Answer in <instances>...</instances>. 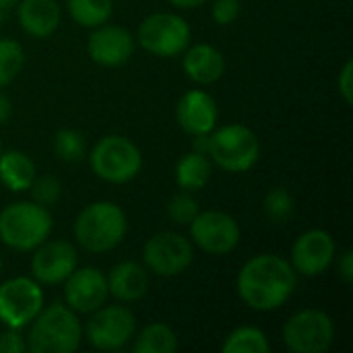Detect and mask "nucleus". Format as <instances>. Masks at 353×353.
Listing matches in <instances>:
<instances>
[{"instance_id": "20", "label": "nucleus", "mask_w": 353, "mask_h": 353, "mask_svg": "<svg viewBox=\"0 0 353 353\" xmlns=\"http://www.w3.org/2000/svg\"><path fill=\"white\" fill-rule=\"evenodd\" d=\"M108 290L118 302H139L149 290L147 269L134 261L118 263L108 275Z\"/></svg>"}, {"instance_id": "28", "label": "nucleus", "mask_w": 353, "mask_h": 353, "mask_svg": "<svg viewBox=\"0 0 353 353\" xmlns=\"http://www.w3.org/2000/svg\"><path fill=\"white\" fill-rule=\"evenodd\" d=\"M85 137L74 128H62L54 134V153L66 163H77L85 157Z\"/></svg>"}, {"instance_id": "14", "label": "nucleus", "mask_w": 353, "mask_h": 353, "mask_svg": "<svg viewBox=\"0 0 353 353\" xmlns=\"http://www.w3.org/2000/svg\"><path fill=\"white\" fill-rule=\"evenodd\" d=\"M110 298L108 277L95 267L74 269L64 279V304L77 314H91Z\"/></svg>"}, {"instance_id": "37", "label": "nucleus", "mask_w": 353, "mask_h": 353, "mask_svg": "<svg viewBox=\"0 0 353 353\" xmlns=\"http://www.w3.org/2000/svg\"><path fill=\"white\" fill-rule=\"evenodd\" d=\"M17 2H19V0H0V25L4 23L8 10H10L12 6H17Z\"/></svg>"}, {"instance_id": "23", "label": "nucleus", "mask_w": 353, "mask_h": 353, "mask_svg": "<svg viewBox=\"0 0 353 353\" xmlns=\"http://www.w3.org/2000/svg\"><path fill=\"white\" fill-rule=\"evenodd\" d=\"M178 350V337L172 327L163 323L147 325L134 339V353H174Z\"/></svg>"}, {"instance_id": "17", "label": "nucleus", "mask_w": 353, "mask_h": 353, "mask_svg": "<svg viewBox=\"0 0 353 353\" xmlns=\"http://www.w3.org/2000/svg\"><path fill=\"white\" fill-rule=\"evenodd\" d=\"M176 118L184 132L192 137L209 134L217 126L219 110H217L215 99L207 91L190 89L180 97L176 105Z\"/></svg>"}, {"instance_id": "39", "label": "nucleus", "mask_w": 353, "mask_h": 353, "mask_svg": "<svg viewBox=\"0 0 353 353\" xmlns=\"http://www.w3.org/2000/svg\"><path fill=\"white\" fill-rule=\"evenodd\" d=\"M0 151H2V141H0Z\"/></svg>"}, {"instance_id": "3", "label": "nucleus", "mask_w": 353, "mask_h": 353, "mask_svg": "<svg viewBox=\"0 0 353 353\" xmlns=\"http://www.w3.org/2000/svg\"><path fill=\"white\" fill-rule=\"evenodd\" d=\"M128 232V219L122 207L112 201L87 205L74 219V238L91 254L114 250Z\"/></svg>"}, {"instance_id": "7", "label": "nucleus", "mask_w": 353, "mask_h": 353, "mask_svg": "<svg viewBox=\"0 0 353 353\" xmlns=\"http://www.w3.org/2000/svg\"><path fill=\"white\" fill-rule=\"evenodd\" d=\"M139 43L145 52L172 58L190 46V25L174 12H153L139 25Z\"/></svg>"}, {"instance_id": "25", "label": "nucleus", "mask_w": 353, "mask_h": 353, "mask_svg": "<svg viewBox=\"0 0 353 353\" xmlns=\"http://www.w3.org/2000/svg\"><path fill=\"white\" fill-rule=\"evenodd\" d=\"M269 350L271 345L267 335L256 327L234 329L221 345L223 353H267Z\"/></svg>"}, {"instance_id": "16", "label": "nucleus", "mask_w": 353, "mask_h": 353, "mask_svg": "<svg viewBox=\"0 0 353 353\" xmlns=\"http://www.w3.org/2000/svg\"><path fill=\"white\" fill-rule=\"evenodd\" d=\"M87 52L91 60L105 68L122 66L130 60L134 52V37L118 25H99L93 29L87 41Z\"/></svg>"}, {"instance_id": "22", "label": "nucleus", "mask_w": 353, "mask_h": 353, "mask_svg": "<svg viewBox=\"0 0 353 353\" xmlns=\"http://www.w3.org/2000/svg\"><path fill=\"white\" fill-rule=\"evenodd\" d=\"M211 174H213V165L209 157L205 153L192 151L180 157L176 165V184L182 190L196 192L207 186V182L211 180Z\"/></svg>"}, {"instance_id": "24", "label": "nucleus", "mask_w": 353, "mask_h": 353, "mask_svg": "<svg viewBox=\"0 0 353 353\" xmlns=\"http://www.w3.org/2000/svg\"><path fill=\"white\" fill-rule=\"evenodd\" d=\"M68 14L74 23L87 29H95L112 17L114 0H66Z\"/></svg>"}, {"instance_id": "8", "label": "nucleus", "mask_w": 353, "mask_h": 353, "mask_svg": "<svg viewBox=\"0 0 353 353\" xmlns=\"http://www.w3.org/2000/svg\"><path fill=\"white\" fill-rule=\"evenodd\" d=\"M335 341L333 319L316 308L300 310L283 327V343L294 353H325Z\"/></svg>"}, {"instance_id": "26", "label": "nucleus", "mask_w": 353, "mask_h": 353, "mask_svg": "<svg viewBox=\"0 0 353 353\" xmlns=\"http://www.w3.org/2000/svg\"><path fill=\"white\" fill-rule=\"evenodd\" d=\"M263 211H265V217L271 223H275V225L288 223L294 217L296 199L292 196V192L288 188L275 186V188H271L265 194V199H263Z\"/></svg>"}, {"instance_id": "33", "label": "nucleus", "mask_w": 353, "mask_h": 353, "mask_svg": "<svg viewBox=\"0 0 353 353\" xmlns=\"http://www.w3.org/2000/svg\"><path fill=\"white\" fill-rule=\"evenodd\" d=\"M337 89H339V93H341L343 101H345L347 105H352L353 103V62L352 60H347V62L343 64V68H341V72H339V79H337Z\"/></svg>"}, {"instance_id": "32", "label": "nucleus", "mask_w": 353, "mask_h": 353, "mask_svg": "<svg viewBox=\"0 0 353 353\" xmlns=\"http://www.w3.org/2000/svg\"><path fill=\"white\" fill-rule=\"evenodd\" d=\"M27 352V341L21 337L19 329H8L0 333V353H23Z\"/></svg>"}, {"instance_id": "29", "label": "nucleus", "mask_w": 353, "mask_h": 353, "mask_svg": "<svg viewBox=\"0 0 353 353\" xmlns=\"http://www.w3.org/2000/svg\"><path fill=\"white\" fill-rule=\"evenodd\" d=\"M199 211H201L199 203L192 196V192H188V190L174 194L168 203V217L178 225H188L199 215Z\"/></svg>"}, {"instance_id": "27", "label": "nucleus", "mask_w": 353, "mask_h": 353, "mask_svg": "<svg viewBox=\"0 0 353 353\" xmlns=\"http://www.w3.org/2000/svg\"><path fill=\"white\" fill-rule=\"evenodd\" d=\"M25 64L23 46L14 39H0V89L10 85Z\"/></svg>"}, {"instance_id": "15", "label": "nucleus", "mask_w": 353, "mask_h": 353, "mask_svg": "<svg viewBox=\"0 0 353 353\" xmlns=\"http://www.w3.org/2000/svg\"><path fill=\"white\" fill-rule=\"evenodd\" d=\"M77 250L64 240L41 242L31 256V277L39 285L64 283V279L77 269Z\"/></svg>"}, {"instance_id": "2", "label": "nucleus", "mask_w": 353, "mask_h": 353, "mask_svg": "<svg viewBox=\"0 0 353 353\" xmlns=\"http://www.w3.org/2000/svg\"><path fill=\"white\" fill-rule=\"evenodd\" d=\"M83 325L72 308L66 304H52L41 308L31 321L27 335V350L31 353H72L81 347Z\"/></svg>"}, {"instance_id": "31", "label": "nucleus", "mask_w": 353, "mask_h": 353, "mask_svg": "<svg viewBox=\"0 0 353 353\" xmlns=\"http://www.w3.org/2000/svg\"><path fill=\"white\" fill-rule=\"evenodd\" d=\"M211 14L217 25H232L240 14V0H215Z\"/></svg>"}, {"instance_id": "38", "label": "nucleus", "mask_w": 353, "mask_h": 353, "mask_svg": "<svg viewBox=\"0 0 353 353\" xmlns=\"http://www.w3.org/2000/svg\"><path fill=\"white\" fill-rule=\"evenodd\" d=\"M0 273H2V256H0Z\"/></svg>"}, {"instance_id": "10", "label": "nucleus", "mask_w": 353, "mask_h": 353, "mask_svg": "<svg viewBox=\"0 0 353 353\" xmlns=\"http://www.w3.org/2000/svg\"><path fill=\"white\" fill-rule=\"evenodd\" d=\"M43 308V292L33 277H12L0 283V323L25 329Z\"/></svg>"}, {"instance_id": "30", "label": "nucleus", "mask_w": 353, "mask_h": 353, "mask_svg": "<svg viewBox=\"0 0 353 353\" xmlns=\"http://www.w3.org/2000/svg\"><path fill=\"white\" fill-rule=\"evenodd\" d=\"M31 196L35 203L43 205V207H52L60 201L62 196V184L56 176H35L33 184L29 186Z\"/></svg>"}, {"instance_id": "12", "label": "nucleus", "mask_w": 353, "mask_h": 353, "mask_svg": "<svg viewBox=\"0 0 353 353\" xmlns=\"http://www.w3.org/2000/svg\"><path fill=\"white\" fill-rule=\"evenodd\" d=\"M188 225L192 242L207 254L223 256L240 244V225L225 211H199Z\"/></svg>"}, {"instance_id": "36", "label": "nucleus", "mask_w": 353, "mask_h": 353, "mask_svg": "<svg viewBox=\"0 0 353 353\" xmlns=\"http://www.w3.org/2000/svg\"><path fill=\"white\" fill-rule=\"evenodd\" d=\"M168 2L178 6V8H196V6L205 4L207 0H168Z\"/></svg>"}, {"instance_id": "5", "label": "nucleus", "mask_w": 353, "mask_h": 353, "mask_svg": "<svg viewBox=\"0 0 353 353\" xmlns=\"http://www.w3.org/2000/svg\"><path fill=\"white\" fill-rule=\"evenodd\" d=\"M207 155L215 165L230 174L248 172L261 155V143L254 130L244 124H225L209 132Z\"/></svg>"}, {"instance_id": "13", "label": "nucleus", "mask_w": 353, "mask_h": 353, "mask_svg": "<svg viewBox=\"0 0 353 353\" xmlns=\"http://www.w3.org/2000/svg\"><path fill=\"white\" fill-rule=\"evenodd\" d=\"M335 240L325 230H308L292 246V261L290 265L298 275L304 277H319L323 275L335 261Z\"/></svg>"}, {"instance_id": "6", "label": "nucleus", "mask_w": 353, "mask_h": 353, "mask_svg": "<svg viewBox=\"0 0 353 353\" xmlns=\"http://www.w3.org/2000/svg\"><path fill=\"white\" fill-rule=\"evenodd\" d=\"M91 170L110 184H126L134 180L143 168L141 149L122 134H108L91 149Z\"/></svg>"}, {"instance_id": "9", "label": "nucleus", "mask_w": 353, "mask_h": 353, "mask_svg": "<svg viewBox=\"0 0 353 353\" xmlns=\"http://www.w3.org/2000/svg\"><path fill=\"white\" fill-rule=\"evenodd\" d=\"M194 259L192 242L178 232H159L151 236L143 248L145 269L159 277L182 275Z\"/></svg>"}, {"instance_id": "4", "label": "nucleus", "mask_w": 353, "mask_h": 353, "mask_svg": "<svg viewBox=\"0 0 353 353\" xmlns=\"http://www.w3.org/2000/svg\"><path fill=\"white\" fill-rule=\"evenodd\" d=\"M52 213L35 201H19L0 211V242L10 250L31 252L50 238Z\"/></svg>"}, {"instance_id": "19", "label": "nucleus", "mask_w": 353, "mask_h": 353, "mask_svg": "<svg viewBox=\"0 0 353 353\" xmlns=\"http://www.w3.org/2000/svg\"><path fill=\"white\" fill-rule=\"evenodd\" d=\"M21 29L37 39L50 37L60 25V6L56 0H21L17 2Z\"/></svg>"}, {"instance_id": "1", "label": "nucleus", "mask_w": 353, "mask_h": 353, "mask_svg": "<svg viewBox=\"0 0 353 353\" xmlns=\"http://www.w3.org/2000/svg\"><path fill=\"white\" fill-rule=\"evenodd\" d=\"M238 296L259 312L281 308L298 288V273L277 254H256L244 263L238 273Z\"/></svg>"}, {"instance_id": "11", "label": "nucleus", "mask_w": 353, "mask_h": 353, "mask_svg": "<svg viewBox=\"0 0 353 353\" xmlns=\"http://www.w3.org/2000/svg\"><path fill=\"white\" fill-rule=\"evenodd\" d=\"M137 333L134 314L126 306H101L91 312V319L85 325V337L99 352L122 350Z\"/></svg>"}, {"instance_id": "35", "label": "nucleus", "mask_w": 353, "mask_h": 353, "mask_svg": "<svg viewBox=\"0 0 353 353\" xmlns=\"http://www.w3.org/2000/svg\"><path fill=\"white\" fill-rule=\"evenodd\" d=\"M10 114H12V103H10V99H8L4 93H0V126L8 122Z\"/></svg>"}, {"instance_id": "34", "label": "nucleus", "mask_w": 353, "mask_h": 353, "mask_svg": "<svg viewBox=\"0 0 353 353\" xmlns=\"http://www.w3.org/2000/svg\"><path fill=\"white\" fill-rule=\"evenodd\" d=\"M337 269H339V275H341V279H343L347 285H352L353 283V252L352 250H345V252L341 254Z\"/></svg>"}, {"instance_id": "21", "label": "nucleus", "mask_w": 353, "mask_h": 353, "mask_svg": "<svg viewBox=\"0 0 353 353\" xmlns=\"http://www.w3.org/2000/svg\"><path fill=\"white\" fill-rule=\"evenodd\" d=\"M35 163L31 157L19 149H8L0 151V182L12 190V192H23L29 190V186L35 180Z\"/></svg>"}, {"instance_id": "18", "label": "nucleus", "mask_w": 353, "mask_h": 353, "mask_svg": "<svg viewBox=\"0 0 353 353\" xmlns=\"http://www.w3.org/2000/svg\"><path fill=\"white\" fill-rule=\"evenodd\" d=\"M182 54V68L186 77L196 85H213L225 72L223 54L209 43L188 46Z\"/></svg>"}]
</instances>
